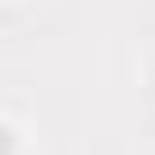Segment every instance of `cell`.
I'll return each mask as SVG.
<instances>
[{"label": "cell", "mask_w": 155, "mask_h": 155, "mask_svg": "<svg viewBox=\"0 0 155 155\" xmlns=\"http://www.w3.org/2000/svg\"><path fill=\"white\" fill-rule=\"evenodd\" d=\"M19 149V137H12V124H0V155H12Z\"/></svg>", "instance_id": "1"}]
</instances>
